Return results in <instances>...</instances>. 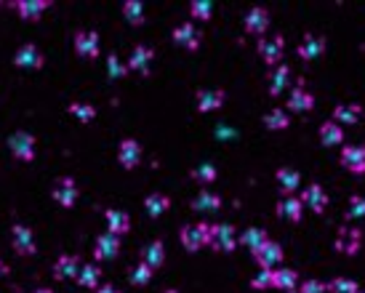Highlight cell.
Returning <instances> with one entry per match:
<instances>
[{
	"mask_svg": "<svg viewBox=\"0 0 365 293\" xmlns=\"http://www.w3.org/2000/svg\"><path fill=\"white\" fill-rule=\"evenodd\" d=\"M211 230H213V224H187L182 230V245L189 251V254H195V251H200L203 245H211Z\"/></svg>",
	"mask_w": 365,
	"mask_h": 293,
	"instance_id": "1",
	"label": "cell"
},
{
	"mask_svg": "<svg viewBox=\"0 0 365 293\" xmlns=\"http://www.w3.org/2000/svg\"><path fill=\"white\" fill-rule=\"evenodd\" d=\"M238 243H240V240H238L232 224H213V230H211V248H213V251H219V254H232Z\"/></svg>",
	"mask_w": 365,
	"mask_h": 293,
	"instance_id": "2",
	"label": "cell"
},
{
	"mask_svg": "<svg viewBox=\"0 0 365 293\" xmlns=\"http://www.w3.org/2000/svg\"><path fill=\"white\" fill-rule=\"evenodd\" d=\"M8 150L21 163H32L35 160V137L27 134V131H17V134H11V139H8Z\"/></svg>",
	"mask_w": 365,
	"mask_h": 293,
	"instance_id": "3",
	"label": "cell"
},
{
	"mask_svg": "<svg viewBox=\"0 0 365 293\" xmlns=\"http://www.w3.org/2000/svg\"><path fill=\"white\" fill-rule=\"evenodd\" d=\"M256 51H259V57L264 59V64L278 67V64H280V59H283V54H285V38L283 35L262 38L259 40V46H256Z\"/></svg>",
	"mask_w": 365,
	"mask_h": 293,
	"instance_id": "4",
	"label": "cell"
},
{
	"mask_svg": "<svg viewBox=\"0 0 365 293\" xmlns=\"http://www.w3.org/2000/svg\"><path fill=\"white\" fill-rule=\"evenodd\" d=\"M51 195H54V200L59 203L61 208H72L75 203H78V184L70 179V176H61V179H56L54 181V190H51Z\"/></svg>",
	"mask_w": 365,
	"mask_h": 293,
	"instance_id": "5",
	"label": "cell"
},
{
	"mask_svg": "<svg viewBox=\"0 0 365 293\" xmlns=\"http://www.w3.org/2000/svg\"><path fill=\"white\" fill-rule=\"evenodd\" d=\"M360 248H363V232L355 227H342L336 234V251L344 256H357Z\"/></svg>",
	"mask_w": 365,
	"mask_h": 293,
	"instance_id": "6",
	"label": "cell"
},
{
	"mask_svg": "<svg viewBox=\"0 0 365 293\" xmlns=\"http://www.w3.org/2000/svg\"><path fill=\"white\" fill-rule=\"evenodd\" d=\"M283 245L280 243H272L267 240L259 251H253V261L262 267V270H278V264L283 261Z\"/></svg>",
	"mask_w": 365,
	"mask_h": 293,
	"instance_id": "7",
	"label": "cell"
},
{
	"mask_svg": "<svg viewBox=\"0 0 365 293\" xmlns=\"http://www.w3.org/2000/svg\"><path fill=\"white\" fill-rule=\"evenodd\" d=\"M118 254H121V234L104 232L96 237V243H94V259L110 261V259H115Z\"/></svg>",
	"mask_w": 365,
	"mask_h": 293,
	"instance_id": "8",
	"label": "cell"
},
{
	"mask_svg": "<svg viewBox=\"0 0 365 293\" xmlns=\"http://www.w3.org/2000/svg\"><path fill=\"white\" fill-rule=\"evenodd\" d=\"M11 240H14V251L19 256H32L38 254V245H35V234L30 227H24V224H17L14 227V232H11Z\"/></svg>",
	"mask_w": 365,
	"mask_h": 293,
	"instance_id": "9",
	"label": "cell"
},
{
	"mask_svg": "<svg viewBox=\"0 0 365 293\" xmlns=\"http://www.w3.org/2000/svg\"><path fill=\"white\" fill-rule=\"evenodd\" d=\"M342 165H344L349 174L363 176L365 174V147L360 144H349L342 150Z\"/></svg>",
	"mask_w": 365,
	"mask_h": 293,
	"instance_id": "10",
	"label": "cell"
},
{
	"mask_svg": "<svg viewBox=\"0 0 365 293\" xmlns=\"http://www.w3.org/2000/svg\"><path fill=\"white\" fill-rule=\"evenodd\" d=\"M118 160L125 171L136 168L142 163V144L136 139H123L121 141V150H118Z\"/></svg>",
	"mask_w": 365,
	"mask_h": 293,
	"instance_id": "11",
	"label": "cell"
},
{
	"mask_svg": "<svg viewBox=\"0 0 365 293\" xmlns=\"http://www.w3.org/2000/svg\"><path fill=\"white\" fill-rule=\"evenodd\" d=\"M275 181H278V190L285 197H291L293 192H299V187H302V174L296 168H291V165H283V168H278Z\"/></svg>",
	"mask_w": 365,
	"mask_h": 293,
	"instance_id": "12",
	"label": "cell"
},
{
	"mask_svg": "<svg viewBox=\"0 0 365 293\" xmlns=\"http://www.w3.org/2000/svg\"><path fill=\"white\" fill-rule=\"evenodd\" d=\"M267 27H269V11H267V8L256 6V8H251V11L245 14V32H248V35L262 38L264 32H267Z\"/></svg>",
	"mask_w": 365,
	"mask_h": 293,
	"instance_id": "13",
	"label": "cell"
},
{
	"mask_svg": "<svg viewBox=\"0 0 365 293\" xmlns=\"http://www.w3.org/2000/svg\"><path fill=\"white\" fill-rule=\"evenodd\" d=\"M174 43L187 48V51H198V48H200V32L195 30L192 21H184V24H179V27L174 30Z\"/></svg>",
	"mask_w": 365,
	"mask_h": 293,
	"instance_id": "14",
	"label": "cell"
},
{
	"mask_svg": "<svg viewBox=\"0 0 365 293\" xmlns=\"http://www.w3.org/2000/svg\"><path fill=\"white\" fill-rule=\"evenodd\" d=\"M288 110H291V112H299V115L312 112V110H315V94L306 91L304 85H296V88L291 91V97H288Z\"/></svg>",
	"mask_w": 365,
	"mask_h": 293,
	"instance_id": "15",
	"label": "cell"
},
{
	"mask_svg": "<svg viewBox=\"0 0 365 293\" xmlns=\"http://www.w3.org/2000/svg\"><path fill=\"white\" fill-rule=\"evenodd\" d=\"M302 203H304V208H309V211L323 214L325 208H328V192H325L320 184H309V187H304V192H302Z\"/></svg>",
	"mask_w": 365,
	"mask_h": 293,
	"instance_id": "16",
	"label": "cell"
},
{
	"mask_svg": "<svg viewBox=\"0 0 365 293\" xmlns=\"http://www.w3.org/2000/svg\"><path fill=\"white\" fill-rule=\"evenodd\" d=\"M14 64L21 67V70H41L43 67V54L38 51V46H21L14 57Z\"/></svg>",
	"mask_w": 365,
	"mask_h": 293,
	"instance_id": "17",
	"label": "cell"
},
{
	"mask_svg": "<svg viewBox=\"0 0 365 293\" xmlns=\"http://www.w3.org/2000/svg\"><path fill=\"white\" fill-rule=\"evenodd\" d=\"M325 54V38L323 35H304L299 43V57L304 61H315Z\"/></svg>",
	"mask_w": 365,
	"mask_h": 293,
	"instance_id": "18",
	"label": "cell"
},
{
	"mask_svg": "<svg viewBox=\"0 0 365 293\" xmlns=\"http://www.w3.org/2000/svg\"><path fill=\"white\" fill-rule=\"evenodd\" d=\"M155 59V51L149 46H136L131 51V59H128V70L134 72H142V75H149V64Z\"/></svg>",
	"mask_w": 365,
	"mask_h": 293,
	"instance_id": "19",
	"label": "cell"
},
{
	"mask_svg": "<svg viewBox=\"0 0 365 293\" xmlns=\"http://www.w3.org/2000/svg\"><path fill=\"white\" fill-rule=\"evenodd\" d=\"M75 51L83 59L99 57V35L96 32H78L75 35Z\"/></svg>",
	"mask_w": 365,
	"mask_h": 293,
	"instance_id": "20",
	"label": "cell"
},
{
	"mask_svg": "<svg viewBox=\"0 0 365 293\" xmlns=\"http://www.w3.org/2000/svg\"><path fill=\"white\" fill-rule=\"evenodd\" d=\"M83 264L78 256H59L56 259V264H54V274L59 277V280H78V274H81Z\"/></svg>",
	"mask_w": 365,
	"mask_h": 293,
	"instance_id": "21",
	"label": "cell"
},
{
	"mask_svg": "<svg viewBox=\"0 0 365 293\" xmlns=\"http://www.w3.org/2000/svg\"><path fill=\"white\" fill-rule=\"evenodd\" d=\"M224 99L227 97H224L222 88H203V91H198V110H200V112L222 110Z\"/></svg>",
	"mask_w": 365,
	"mask_h": 293,
	"instance_id": "22",
	"label": "cell"
},
{
	"mask_svg": "<svg viewBox=\"0 0 365 293\" xmlns=\"http://www.w3.org/2000/svg\"><path fill=\"white\" fill-rule=\"evenodd\" d=\"M278 216L285 219V221H302V216H304V203H302V197H283L280 203H278Z\"/></svg>",
	"mask_w": 365,
	"mask_h": 293,
	"instance_id": "23",
	"label": "cell"
},
{
	"mask_svg": "<svg viewBox=\"0 0 365 293\" xmlns=\"http://www.w3.org/2000/svg\"><path fill=\"white\" fill-rule=\"evenodd\" d=\"M48 6H51L48 0H19L17 3V11H19V17L24 21H38L45 14Z\"/></svg>",
	"mask_w": 365,
	"mask_h": 293,
	"instance_id": "24",
	"label": "cell"
},
{
	"mask_svg": "<svg viewBox=\"0 0 365 293\" xmlns=\"http://www.w3.org/2000/svg\"><path fill=\"white\" fill-rule=\"evenodd\" d=\"M320 144L323 147H339L344 144V125H339L336 120H328L320 125Z\"/></svg>",
	"mask_w": 365,
	"mask_h": 293,
	"instance_id": "25",
	"label": "cell"
},
{
	"mask_svg": "<svg viewBox=\"0 0 365 293\" xmlns=\"http://www.w3.org/2000/svg\"><path fill=\"white\" fill-rule=\"evenodd\" d=\"M219 208H222V197L211 192V190H203L192 200V211H198V214H216Z\"/></svg>",
	"mask_w": 365,
	"mask_h": 293,
	"instance_id": "26",
	"label": "cell"
},
{
	"mask_svg": "<svg viewBox=\"0 0 365 293\" xmlns=\"http://www.w3.org/2000/svg\"><path fill=\"white\" fill-rule=\"evenodd\" d=\"M360 115H363V110H360L357 104H339V107L333 110V120H336L339 125H357V123H360Z\"/></svg>",
	"mask_w": 365,
	"mask_h": 293,
	"instance_id": "27",
	"label": "cell"
},
{
	"mask_svg": "<svg viewBox=\"0 0 365 293\" xmlns=\"http://www.w3.org/2000/svg\"><path fill=\"white\" fill-rule=\"evenodd\" d=\"M104 219H107V230L112 234H125L131 230V219H128V214H123V211L110 208V211L104 214Z\"/></svg>",
	"mask_w": 365,
	"mask_h": 293,
	"instance_id": "28",
	"label": "cell"
},
{
	"mask_svg": "<svg viewBox=\"0 0 365 293\" xmlns=\"http://www.w3.org/2000/svg\"><path fill=\"white\" fill-rule=\"evenodd\" d=\"M142 261L147 264V267H152V270H160L163 261H165V248H163L160 240H155V243H149V245L144 248Z\"/></svg>",
	"mask_w": 365,
	"mask_h": 293,
	"instance_id": "29",
	"label": "cell"
},
{
	"mask_svg": "<svg viewBox=\"0 0 365 293\" xmlns=\"http://www.w3.org/2000/svg\"><path fill=\"white\" fill-rule=\"evenodd\" d=\"M288 80H291V70L285 64H278L272 70V75H269V94L272 97H280L285 91V85H288Z\"/></svg>",
	"mask_w": 365,
	"mask_h": 293,
	"instance_id": "30",
	"label": "cell"
},
{
	"mask_svg": "<svg viewBox=\"0 0 365 293\" xmlns=\"http://www.w3.org/2000/svg\"><path fill=\"white\" fill-rule=\"evenodd\" d=\"M144 208H147V214L152 216V219H158V216H163L171 208V197L160 195V192H152V195H147V200H144Z\"/></svg>",
	"mask_w": 365,
	"mask_h": 293,
	"instance_id": "31",
	"label": "cell"
},
{
	"mask_svg": "<svg viewBox=\"0 0 365 293\" xmlns=\"http://www.w3.org/2000/svg\"><path fill=\"white\" fill-rule=\"evenodd\" d=\"M288 125H291V117H288V112L280 110V107H275V110H269V112L264 115V128H267V131H285Z\"/></svg>",
	"mask_w": 365,
	"mask_h": 293,
	"instance_id": "32",
	"label": "cell"
},
{
	"mask_svg": "<svg viewBox=\"0 0 365 293\" xmlns=\"http://www.w3.org/2000/svg\"><path fill=\"white\" fill-rule=\"evenodd\" d=\"M267 240H269V237H267L264 230H259V227H248V230L243 232V237H240V245H245V248L253 254V251H259V248H262Z\"/></svg>",
	"mask_w": 365,
	"mask_h": 293,
	"instance_id": "33",
	"label": "cell"
},
{
	"mask_svg": "<svg viewBox=\"0 0 365 293\" xmlns=\"http://www.w3.org/2000/svg\"><path fill=\"white\" fill-rule=\"evenodd\" d=\"M296 283H299V274L293 272V270H275V280H272V288H278V291H293L296 288Z\"/></svg>",
	"mask_w": 365,
	"mask_h": 293,
	"instance_id": "34",
	"label": "cell"
},
{
	"mask_svg": "<svg viewBox=\"0 0 365 293\" xmlns=\"http://www.w3.org/2000/svg\"><path fill=\"white\" fill-rule=\"evenodd\" d=\"M99 283H102V270L96 264H85L81 274H78V285H83V288H99Z\"/></svg>",
	"mask_w": 365,
	"mask_h": 293,
	"instance_id": "35",
	"label": "cell"
},
{
	"mask_svg": "<svg viewBox=\"0 0 365 293\" xmlns=\"http://www.w3.org/2000/svg\"><path fill=\"white\" fill-rule=\"evenodd\" d=\"M123 17H125L128 24L139 27V24H144V6L139 0H125L123 3Z\"/></svg>",
	"mask_w": 365,
	"mask_h": 293,
	"instance_id": "36",
	"label": "cell"
},
{
	"mask_svg": "<svg viewBox=\"0 0 365 293\" xmlns=\"http://www.w3.org/2000/svg\"><path fill=\"white\" fill-rule=\"evenodd\" d=\"M67 112L75 115L81 123H91V120L96 117V107H91V104H85V101H72V104L67 107Z\"/></svg>",
	"mask_w": 365,
	"mask_h": 293,
	"instance_id": "37",
	"label": "cell"
},
{
	"mask_svg": "<svg viewBox=\"0 0 365 293\" xmlns=\"http://www.w3.org/2000/svg\"><path fill=\"white\" fill-rule=\"evenodd\" d=\"M216 176H219V171H216V165H211V163H200L198 168H192V179L200 181V184H213Z\"/></svg>",
	"mask_w": 365,
	"mask_h": 293,
	"instance_id": "38",
	"label": "cell"
},
{
	"mask_svg": "<svg viewBox=\"0 0 365 293\" xmlns=\"http://www.w3.org/2000/svg\"><path fill=\"white\" fill-rule=\"evenodd\" d=\"M328 291L331 293H360V285H357L355 280H349V277H336V280L328 283Z\"/></svg>",
	"mask_w": 365,
	"mask_h": 293,
	"instance_id": "39",
	"label": "cell"
},
{
	"mask_svg": "<svg viewBox=\"0 0 365 293\" xmlns=\"http://www.w3.org/2000/svg\"><path fill=\"white\" fill-rule=\"evenodd\" d=\"M189 14H192V19L208 21L213 17V6H211L208 0H195V3L189 6Z\"/></svg>",
	"mask_w": 365,
	"mask_h": 293,
	"instance_id": "40",
	"label": "cell"
},
{
	"mask_svg": "<svg viewBox=\"0 0 365 293\" xmlns=\"http://www.w3.org/2000/svg\"><path fill=\"white\" fill-rule=\"evenodd\" d=\"M272 280H275V270H262V272H256V277L251 280V288L253 291H269L272 288Z\"/></svg>",
	"mask_w": 365,
	"mask_h": 293,
	"instance_id": "41",
	"label": "cell"
},
{
	"mask_svg": "<svg viewBox=\"0 0 365 293\" xmlns=\"http://www.w3.org/2000/svg\"><path fill=\"white\" fill-rule=\"evenodd\" d=\"M128 280L134 283V285H147L149 280H152V267H147V264H139V267H134L131 274H128Z\"/></svg>",
	"mask_w": 365,
	"mask_h": 293,
	"instance_id": "42",
	"label": "cell"
},
{
	"mask_svg": "<svg viewBox=\"0 0 365 293\" xmlns=\"http://www.w3.org/2000/svg\"><path fill=\"white\" fill-rule=\"evenodd\" d=\"M107 72H110V78L112 80H123L128 75V64H123L121 59L112 54V57L107 59Z\"/></svg>",
	"mask_w": 365,
	"mask_h": 293,
	"instance_id": "43",
	"label": "cell"
},
{
	"mask_svg": "<svg viewBox=\"0 0 365 293\" xmlns=\"http://www.w3.org/2000/svg\"><path fill=\"white\" fill-rule=\"evenodd\" d=\"M349 219H365V197L363 195H352L349 197Z\"/></svg>",
	"mask_w": 365,
	"mask_h": 293,
	"instance_id": "44",
	"label": "cell"
},
{
	"mask_svg": "<svg viewBox=\"0 0 365 293\" xmlns=\"http://www.w3.org/2000/svg\"><path fill=\"white\" fill-rule=\"evenodd\" d=\"M299 291L302 293H328V283H320V280H304Z\"/></svg>",
	"mask_w": 365,
	"mask_h": 293,
	"instance_id": "45",
	"label": "cell"
},
{
	"mask_svg": "<svg viewBox=\"0 0 365 293\" xmlns=\"http://www.w3.org/2000/svg\"><path fill=\"white\" fill-rule=\"evenodd\" d=\"M96 293H121V291H118L115 285H99V288H96Z\"/></svg>",
	"mask_w": 365,
	"mask_h": 293,
	"instance_id": "46",
	"label": "cell"
},
{
	"mask_svg": "<svg viewBox=\"0 0 365 293\" xmlns=\"http://www.w3.org/2000/svg\"><path fill=\"white\" fill-rule=\"evenodd\" d=\"M8 272V270H6V264H3V261H0V277H3V274Z\"/></svg>",
	"mask_w": 365,
	"mask_h": 293,
	"instance_id": "47",
	"label": "cell"
},
{
	"mask_svg": "<svg viewBox=\"0 0 365 293\" xmlns=\"http://www.w3.org/2000/svg\"><path fill=\"white\" fill-rule=\"evenodd\" d=\"M35 293H54V291H48V288H41V291H35Z\"/></svg>",
	"mask_w": 365,
	"mask_h": 293,
	"instance_id": "48",
	"label": "cell"
},
{
	"mask_svg": "<svg viewBox=\"0 0 365 293\" xmlns=\"http://www.w3.org/2000/svg\"><path fill=\"white\" fill-rule=\"evenodd\" d=\"M285 293H302V291H296V288H293V291H285Z\"/></svg>",
	"mask_w": 365,
	"mask_h": 293,
	"instance_id": "49",
	"label": "cell"
},
{
	"mask_svg": "<svg viewBox=\"0 0 365 293\" xmlns=\"http://www.w3.org/2000/svg\"><path fill=\"white\" fill-rule=\"evenodd\" d=\"M165 293H179V291H165Z\"/></svg>",
	"mask_w": 365,
	"mask_h": 293,
	"instance_id": "50",
	"label": "cell"
},
{
	"mask_svg": "<svg viewBox=\"0 0 365 293\" xmlns=\"http://www.w3.org/2000/svg\"><path fill=\"white\" fill-rule=\"evenodd\" d=\"M360 293H365V291H360Z\"/></svg>",
	"mask_w": 365,
	"mask_h": 293,
	"instance_id": "51",
	"label": "cell"
}]
</instances>
